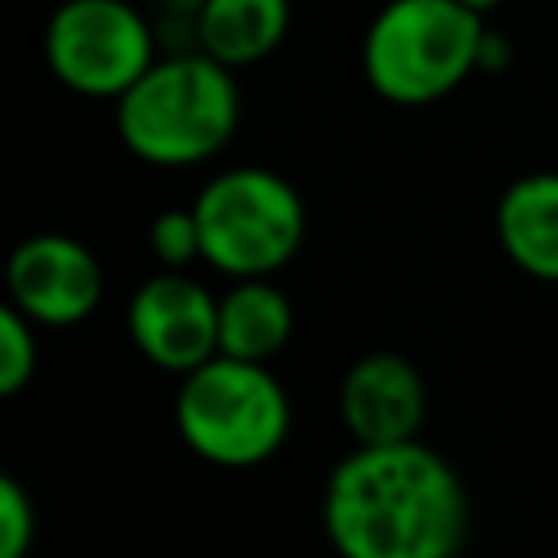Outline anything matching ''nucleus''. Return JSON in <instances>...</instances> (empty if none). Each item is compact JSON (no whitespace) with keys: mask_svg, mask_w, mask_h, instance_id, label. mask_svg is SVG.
Masks as SVG:
<instances>
[{"mask_svg":"<svg viewBox=\"0 0 558 558\" xmlns=\"http://www.w3.org/2000/svg\"><path fill=\"white\" fill-rule=\"evenodd\" d=\"M126 336L153 366L187 375L218 353V296L183 270H161L131 292Z\"/></svg>","mask_w":558,"mask_h":558,"instance_id":"6e6552de","label":"nucleus"},{"mask_svg":"<svg viewBox=\"0 0 558 558\" xmlns=\"http://www.w3.org/2000/svg\"><path fill=\"white\" fill-rule=\"evenodd\" d=\"M113 126L122 148L148 166H201L240 126L235 70L205 48L166 52L113 100Z\"/></svg>","mask_w":558,"mask_h":558,"instance_id":"f03ea898","label":"nucleus"},{"mask_svg":"<svg viewBox=\"0 0 558 558\" xmlns=\"http://www.w3.org/2000/svg\"><path fill=\"white\" fill-rule=\"evenodd\" d=\"M493 227L506 257L523 275L558 283V170L519 174L497 196Z\"/></svg>","mask_w":558,"mask_h":558,"instance_id":"9d476101","label":"nucleus"},{"mask_svg":"<svg viewBox=\"0 0 558 558\" xmlns=\"http://www.w3.org/2000/svg\"><path fill=\"white\" fill-rule=\"evenodd\" d=\"M458 4H466V9H475V13H484V17H488V13H493L501 0H458Z\"/></svg>","mask_w":558,"mask_h":558,"instance_id":"dca6fc26","label":"nucleus"},{"mask_svg":"<svg viewBox=\"0 0 558 558\" xmlns=\"http://www.w3.org/2000/svg\"><path fill=\"white\" fill-rule=\"evenodd\" d=\"M174 427L201 462L244 471L283 449L292 432V401L270 375V362L214 353L196 371L179 375Z\"/></svg>","mask_w":558,"mask_h":558,"instance_id":"20e7f679","label":"nucleus"},{"mask_svg":"<svg viewBox=\"0 0 558 558\" xmlns=\"http://www.w3.org/2000/svg\"><path fill=\"white\" fill-rule=\"evenodd\" d=\"M292 340V301L279 283L235 279L218 296V353L244 362H270Z\"/></svg>","mask_w":558,"mask_h":558,"instance_id":"f8f14e48","label":"nucleus"},{"mask_svg":"<svg viewBox=\"0 0 558 558\" xmlns=\"http://www.w3.org/2000/svg\"><path fill=\"white\" fill-rule=\"evenodd\" d=\"M427 418V384L401 353H366L340 379V423L353 445L414 440Z\"/></svg>","mask_w":558,"mask_h":558,"instance_id":"1a4fd4ad","label":"nucleus"},{"mask_svg":"<svg viewBox=\"0 0 558 558\" xmlns=\"http://www.w3.org/2000/svg\"><path fill=\"white\" fill-rule=\"evenodd\" d=\"M201 262L231 279H266L283 270L305 240L301 192L266 166H231L214 174L196 201Z\"/></svg>","mask_w":558,"mask_h":558,"instance_id":"39448f33","label":"nucleus"},{"mask_svg":"<svg viewBox=\"0 0 558 558\" xmlns=\"http://www.w3.org/2000/svg\"><path fill=\"white\" fill-rule=\"evenodd\" d=\"M484 13L458 0H388L362 35V78L388 105H436L484 70Z\"/></svg>","mask_w":558,"mask_h":558,"instance_id":"7ed1b4c3","label":"nucleus"},{"mask_svg":"<svg viewBox=\"0 0 558 558\" xmlns=\"http://www.w3.org/2000/svg\"><path fill=\"white\" fill-rule=\"evenodd\" d=\"M9 305H17L39 327H74L96 314L105 296V270L96 253L65 231L26 235L4 266Z\"/></svg>","mask_w":558,"mask_h":558,"instance_id":"0eeeda50","label":"nucleus"},{"mask_svg":"<svg viewBox=\"0 0 558 558\" xmlns=\"http://www.w3.org/2000/svg\"><path fill=\"white\" fill-rule=\"evenodd\" d=\"M292 0H201L192 39L231 70L257 65L288 39Z\"/></svg>","mask_w":558,"mask_h":558,"instance_id":"9b49d317","label":"nucleus"},{"mask_svg":"<svg viewBox=\"0 0 558 558\" xmlns=\"http://www.w3.org/2000/svg\"><path fill=\"white\" fill-rule=\"evenodd\" d=\"M35 527H39V514L31 493L13 475H4L0 480V558H26L35 545Z\"/></svg>","mask_w":558,"mask_h":558,"instance_id":"2eb2a0df","label":"nucleus"},{"mask_svg":"<svg viewBox=\"0 0 558 558\" xmlns=\"http://www.w3.org/2000/svg\"><path fill=\"white\" fill-rule=\"evenodd\" d=\"M148 244H153V257L170 270H183L187 262L201 257V222H196V209H161L148 227Z\"/></svg>","mask_w":558,"mask_h":558,"instance_id":"4468645a","label":"nucleus"},{"mask_svg":"<svg viewBox=\"0 0 558 558\" xmlns=\"http://www.w3.org/2000/svg\"><path fill=\"white\" fill-rule=\"evenodd\" d=\"M323 527L340 558H458L471 501L462 475L418 436L353 445L327 475Z\"/></svg>","mask_w":558,"mask_h":558,"instance_id":"f257e3e1","label":"nucleus"},{"mask_svg":"<svg viewBox=\"0 0 558 558\" xmlns=\"http://www.w3.org/2000/svg\"><path fill=\"white\" fill-rule=\"evenodd\" d=\"M157 57V31L131 0H61L44 26L52 78L87 100H118Z\"/></svg>","mask_w":558,"mask_h":558,"instance_id":"423d86ee","label":"nucleus"},{"mask_svg":"<svg viewBox=\"0 0 558 558\" xmlns=\"http://www.w3.org/2000/svg\"><path fill=\"white\" fill-rule=\"evenodd\" d=\"M35 318H26L17 305L0 310V392L13 397L35 379L39 366V340H35Z\"/></svg>","mask_w":558,"mask_h":558,"instance_id":"ddd939ff","label":"nucleus"}]
</instances>
